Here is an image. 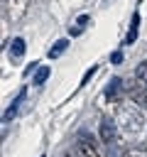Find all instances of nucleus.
Masks as SVG:
<instances>
[{
	"label": "nucleus",
	"instance_id": "3",
	"mask_svg": "<svg viewBox=\"0 0 147 157\" xmlns=\"http://www.w3.org/2000/svg\"><path fill=\"white\" fill-rule=\"evenodd\" d=\"M137 29H140V12L132 15V25H130V32H127V37H125V44H135V39H137Z\"/></svg>",
	"mask_w": 147,
	"mask_h": 157
},
{
	"label": "nucleus",
	"instance_id": "4",
	"mask_svg": "<svg viewBox=\"0 0 147 157\" xmlns=\"http://www.w3.org/2000/svg\"><path fill=\"white\" fill-rule=\"evenodd\" d=\"M22 101H24V91H20V93H17V98L12 101V105H10L7 110H5V123H10V120L15 118V113H17V108L22 105Z\"/></svg>",
	"mask_w": 147,
	"mask_h": 157
},
{
	"label": "nucleus",
	"instance_id": "14",
	"mask_svg": "<svg viewBox=\"0 0 147 157\" xmlns=\"http://www.w3.org/2000/svg\"><path fill=\"white\" fill-rule=\"evenodd\" d=\"M66 157H71V155H66Z\"/></svg>",
	"mask_w": 147,
	"mask_h": 157
},
{
	"label": "nucleus",
	"instance_id": "11",
	"mask_svg": "<svg viewBox=\"0 0 147 157\" xmlns=\"http://www.w3.org/2000/svg\"><path fill=\"white\" fill-rule=\"evenodd\" d=\"M110 61H113V64H120V61H123V52H113V54H110Z\"/></svg>",
	"mask_w": 147,
	"mask_h": 157
},
{
	"label": "nucleus",
	"instance_id": "1",
	"mask_svg": "<svg viewBox=\"0 0 147 157\" xmlns=\"http://www.w3.org/2000/svg\"><path fill=\"white\" fill-rule=\"evenodd\" d=\"M100 140L105 145L115 142V123H113V118H103L100 120Z\"/></svg>",
	"mask_w": 147,
	"mask_h": 157
},
{
	"label": "nucleus",
	"instance_id": "9",
	"mask_svg": "<svg viewBox=\"0 0 147 157\" xmlns=\"http://www.w3.org/2000/svg\"><path fill=\"white\" fill-rule=\"evenodd\" d=\"M88 20H91V15H78V17H76V27L71 29V34H78V32H81V27H83V25H88Z\"/></svg>",
	"mask_w": 147,
	"mask_h": 157
},
{
	"label": "nucleus",
	"instance_id": "10",
	"mask_svg": "<svg viewBox=\"0 0 147 157\" xmlns=\"http://www.w3.org/2000/svg\"><path fill=\"white\" fill-rule=\"evenodd\" d=\"M135 98H137L140 105H147V93L145 91H135Z\"/></svg>",
	"mask_w": 147,
	"mask_h": 157
},
{
	"label": "nucleus",
	"instance_id": "6",
	"mask_svg": "<svg viewBox=\"0 0 147 157\" xmlns=\"http://www.w3.org/2000/svg\"><path fill=\"white\" fill-rule=\"evenodd\" d=\"M66 49H69V39H59V42H56V44L49 49V59H59V56H61Z\"/></svg>",
	"mask_w": 147,
	"mask_h": 157
},
{
	"label": "nucleus",
	"instance_id": "7",
	"mask_svg": "<svg viewBox=\"0 0 147 157\" xmlns=\"http://www.w3.org/2000/svg\"><path fill=\"white\" fill-rule=\"evenodd\" d=\"M120 88H123V81H120V78H113V81H110V86L105 88V98H108V101H115Z\"/></svg>",
	"mask_w": 147,
	"mask_h": 157
},
{
	"label": "nucleus",
	"instance_id": "5",
	"mask_svg": "<svg viewBox=\"0 0 147 157\" xmlns=\"http://www.w3.org/2000/svg\"><path fill=\"white\" fill-rule=\"evenodd\" d=\"M22 54H24V39L22 37H15L12 44H10V56L12 59H20Z\"/></svg>",
	"mask_w": 147,
	"mask_h": 157
},
{
	"label": "nucleus",
	"instance_id": "8",
	"mask_svg": "<svg viewBox=\"0 0 147 157\" xmlns=\"http://www.w3.org/2000/svg\"><path fill=\"white\" fill-rule=\"evenodd\" d=\"M49 74H51V69H49V66H39V69H37V74H34V78H32V81H34V86H42V83L49 78Z\"/></svg>",
	"mask_w": 147,
	"mask_h": 157
},
{
	"label": "nucleus",
	"instance_id": "12",
	"mask_svg": "<svg viewBox=\"0 0 147 157\" xmlns=\"http://www.w3.org/2000/svg\"><path fill=\"white\" fill-rule=\"evenodd\" d=\"M147 76V64H140L137 66V78H145Z\"/></svg>",
	"mask_w": 147,
	"mask_h": 157
},
{
	"label": "nucleus",
	"instance_id": "13",
	"mask_svg": "<svg viewBox=\"0 0 147 157\" xmlns=\"http://www.w3.org/2000/svg\"><path fill=\"white\" fill-rule=\"evenodd\" d=\"M93 74H96V66H91V69H88V71H86V74H83V83H86V81H88V78H91V76H93Z\"/></svg>",
	"mask_w": 147,
	"mask_h": 157
},
{
	"label": "nucleus",
	"instance_id": "2",
	"mask_svg": "<svg viewBox=\"0 0 147 157\" xmlns=\"http://www.w3.org/2000/svg\"><path fill=\"white\" fill-rule=\"evenodd\" d=\"M78 152H81V157H98V150H96L91 137H81L78 140Z\"/></svg>",
	"mask_w": 147,
	"mask_h": 157
}]
</instances>
